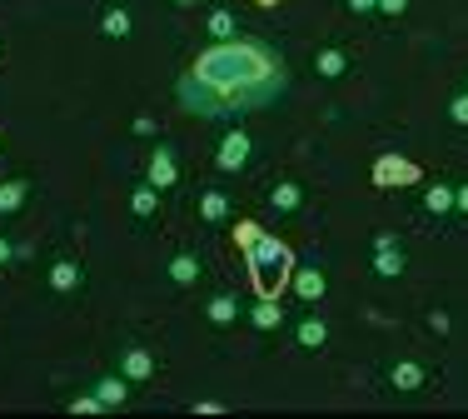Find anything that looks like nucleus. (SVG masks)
I'll list each match as a JSON object with an SVG mask.
<instances>
[{"label":"nucleus","instance_id":"b1692460","mask_svg":"<svg viewBox=\"0 0 468 419\" xmlns=\"http://www.w3.org/2000/svg\"><path fill=\"white\" fill-rule=\"evenodd\" d=\"M448 110H453V120H458V125H468V95H458Z\"/></svg>","mask_w":468,"mask_h":419},{"label":"nucleus","instance_id":"a211bd4d","mask_svg":"<svg viewBox=\"0 0 468 419\" xmlns=\"http://www.w3.org/2000/svg\"><path fill=\"white\" fill-rule=\"evenodd\" d=\"M209 30H214V40H234V20H229L224 11H214V15H209Z\"/></svg>","mask_w":468,"mask_h":419},{"label":"nucleus","instance_id":"393cba45","mask_svg":"<svg viewBox=\"0 0 468 419\" xmlns=\"http://www.w3.org/2000/svg\"><path fill=\"white\" fill-rule=\"evenodd\" d=\"M75 409H80V414H95V409H105V404H100V394H90V399H75Z\"/></svg>","mask_w":468,"mask_h":419},{"label":"nucleus","instance_id":"dca6fc26","mask_svg":"<svg viewBox=\"0 0 468 419\" xmlns=\"http://www.w3.org/2000/svg\"><path fill=\"white\" fill-rule=\"evenodd\" d=\"M299 344L319 349V344H324V325H319V320H304V325H299Z\"/></svg>","mask_w":468,"mask_h":419},{"label":"nucleus","instance_id":"f257e3e1","mask_svg":"<svg viewBox=\"0 0 468 419\" xmlns=\"http://www.w3.org/2000/svg\"><path fill=\"white\" fill-rule=\"evenodd\" d=\"M289 90L284 56L264 40H214L195 70L174 85L180 105L200 120H224V115H245L264 110Z\"/></svg>","mask_w":468,"mask_h":419},{"label":"nucleus","instance_id":"39448f33","mask_svg":"<svg viewBox=\"0 0 468 419\" xmlns=\"http://www.w3.org/2000/svg\"><path fill=\"white\" fill-rule=\"evenodd\" d=\"M95 394H100V404H125V394H130V380H125V375H105V380L95 385Z\"/></svg>","mask_w":468,"mask_h":419},{"label":"nucleus","instance_id":"20e7f679","mask_svg":"<svg viewBox=\"0 0 468 419\" xmlns=\"http://www.w3.org/2000/svg\"><path fill=\"white\" fill-rule=\"evenodd\" d=\"M245 160H249V135L234 130V135L219 145V170H245Z\"/></svg>","mask_w":468,"mask_h":419},{"label":"nucleus","instance_id":"0eeeda50","mask_svg":"<svg viewBox=\"0 0 468 419\" xmlns=\"http://www.w3.org/2000/svg\"><path fill=\"white\" fill-rule=\"evenodd\" d=\"M50 285L60 290V295H65V290H75V285H80V270H75V259H60V265L50 270Z\"/></svg>","mask_w":468,"mask_h":419},{"label":"nucleus","instance_id":"412c9836","mask_svg":"<svg viewBox=\"0 0 468 419\" xmlns=\"http://www.w3.org/2000/svg\"><path fill=\"white\" fill-rule=\"evenodd\" d=\"M389 175H394V185H398V180H408L414 170H408V165H398V160H384V165H379V180L389 185Z\"/></svg>","mask_w":468,"mask_h":419},{"label":"nucleus","instance_id":"7ed1b4c3","mask_svg":"<svg viewBox=\"0 0 468 419\" xmlns=\"http://www.w3.org/2000/svg\"><path fill=\"white\" fill-rule=\"evenodd\" d=\"M120 375H125L130 385H145V380L155 375V354H150V349H125V354H120Z\"/></svg>","mask_w":468,"mask_h":419},{"label":"nucleus","instance_id":"4468645a","mask_svg":"<svg viewBox=\"0 0 468 419\" xmlns=\"http://www.w3.org/2000/svg\"><path fill=\"white\" fill-rule=\"evenodd\" d=\"M200 210H204V220H209V225H219V220H224V215H229V205H224V195H219V190H209V195H204V205H200Z\"/></svg>","mask_w":468,"mask_h":419},{"label":"nucleus","instance_id":"f03ea898","mask_svg":"<svg viewBox=\"0 0 468 419\" xmlns=\"http://www.w3.org/2000/svg\"><path fill=\"white\" fill-rule=\"evenodd\" d=\"M249 275H254V290L259 295H279V285L289 280V250L279 240L254 235L249 240Z\"/></svg>","mask_w":468,"mask_h":419},{"label":"nucleus","instance_id":"c756f323","mask_svg":"<svg viewBox=\"0 0 468 419\" xmlns=\"http://www.w3.org/2000/svg\"><path fill=\"white\" fill-rule=\"evenodd\" d=\"M180 6H190V0H180Z\"/></svg>","mask_w":468,"mask_h":419},{"label":"nucleus","instance_id":"6ab92c4d","mask_svg":"<svg viewBox=\"0 0 468 419\" xmlns=\"http://www.w3.org/2000/svg\"><path fill=\"white\" fill-rule=\"evenodd\" d=\"M299 205V185H279L274 190V210H294Z\"/></svg>","mask_w":468,"mask_h":419},{"label":"nucleus","instance_id":"a878e982","mask_svg":"<svg viewBox=\"0 0 468 419\" xmlns=\"http://www.w3.org/2000/svg\"><path fill=\"white\" fill-rule=\"evenodd\" d=\"M403 6H408V0H379V11H384V15H398Z\"/></svg>","mask_w":468,"mask_h":419},{"label":"nucleus","instance_id":"4be33fe9","mask_svg":"<svg viewBox=\"0 0 468 419\" xmlns=\"http://www.w3.org/2000/svg\"><path fill=\"white\" fill-rule=\"evenodd\" d=\"M105 30H110V35H125V30H130V15H125V11H110V15H105Z\"/></svg>","mask_w":468,"mask_h":419},{"label":"nucleus","instance_id":"9b49d317","mask_svg":"<svg viewBox=\"0 0 468 419\" xmlns=\"http://www.w3.org/2000/svg\"><path fill=\"white\" fill-rule=\"evenodd\" d=\"M394 385H398V389H419V385H424V370L403 359V364H394Z\"/></svg>","mask_w":468,"mask_h":419},{"label":"nucleus","instance_id":"1a4fd4ad","mask_svg":"<svg viewBox=\"0 0 468 419\" xmlns=\"http://www.w3.org/2000/svg\"><path fill=\"white\" fill-rule=\"evenodd\" d=\"M25 190H30V180H11V185H0V215H11V210L25 200Z\"/></svg>","mask_w":468,"mask_h":419},{"label":"nucleus","instance_id":"9d476101","mask_svg":"<svg viewBox=\"0 0 468 419\" xmlns=\"http://www.w3.org/2000/svg\"><path fill=\"white\" fill-rule=\"evenodd\" d=\"M294 290H299L304 299H319V295H324V275H319V270H299V275H294Z\"/></svg>","mask_w":468,"mask_h":419},{"label":"nucleus","instance_id":"f8f14e48","mask_svg":"<svg viewBox=\"0 0 468 419\" xmlns=\"http://www.w3.org/2000/svg\"><path fill=\"white\" fill-rule=\"evenodd\" d=\"M374 265H379V275H398L403 259H398V250H394L389 240H379V259H374Z\"/></svg>","mask_w":468,"mask_h":419},{"label":"nucleus","instance_id":"aec40b11","mask_svg":"<svg viewBox=\"0 0 468 419\" xmlns=\"http://www.w3.org/2000/svg\"><path fill=\"white\" fill-rule=\"evenodd\" d=\"M453 205V190H443V185H434L429 190V210H434V215H443V210Z\"/></svg>","mask_w":468,"mask_h":419},{"label":"nucleus","instance_id":"bb28decb","mask_svg":"<svg viewBox=\"0 0 468 419\" xmlns=\"http://www.w3.org/2000/svg\"><path fill=\"white\" fill-rule=\"evenodd\" d=\"M349 6H354V11H374V6H379V0H349Z\"/></svg>","mask_w":468,"mask_h":419},{"label":"nucleus","instance_id":"423d86ee","mask_svg":"<svg viewBox=\"0 0 468 419\" xmlns=\"http://www.w3.org/2000/svg\"><path fill=\"white\" fill-rule=\"evenodd\" d=\"M169 280H174V285H195V280H200L195 254H174V259H169Z\"/></svg>","mask_w":468,"mask_h":419},{"label":"nucleus","instance_id":"f3484780","mask_svg":"<svg viewBox=\"0 0 468 419\" xmlns=\"http://www.w3.org/2000/svg\"><path fill=\"white\" fill-rule=\"evenodd\" d=\"M344 65H349L344 50H324V56H319V70H324V75H344Z\"/></svg>","mask_w":468,"mask_h":419},{"label":"nucleus","instance_id":"c85d7f7f","mask_svg":"<svg viewBox=\"0 0 468 419\" xmlns=\"http://www.w3.org/2000/svg\"><path fill=\"white\" fill-rule=\"evenodd\" d=\"M11 254H15V250H11L6 240H0V265H6V259H11Z\"/></svg>","mask_w":468,"mask_h":419},{"label":"nucleus","instance_id":"5701e85b","mask_svg":"<svg viewBox=\"0 0 468 419\" xmlns=\"http://www.w3.org/2000/svg\"><path fill=\"white\" fill-rule=\"evenodd\" d=\"M135 215H155V190H135Z\"/></svg>","mask_w":468,"mask_h":419},{"label":"nucleus","instance_id":"cd10ccee","mask_svg":"<svg viewBox=\"0 0 468 419\" xmlns=\"http://www.w3.org/2000/svg\"><path fill=\"white\" fill-rule=\"evenodd\" d=\"M453 205H458V210H468V185H463V190L453 195Z\"/></svg>","mask_w":468,"mask_h":419},{"label":"nucleus","instance_id":"ddd939ff","mask_svg":"<svg viewBox=\"0 0 468 419\" xmlns=\"http://www.w3.org/2000/svg\"><path fill=\"white\" fill-rule=\"evenodd\" d=\"M254 325H259V330H274V325H279V304H274V295H259V309H254Z\"/></svg>","mask_w":468,"mask_h":419},{"label":"nucleus","instance_id":"6e6552de","mask_svg":"<svg viewBox=\"0 0 468 419\" xmlns=\"http://www.w3.org/2000/svg\"><path fill=\"white\" fill-rule=\"evenodd\" d=\"M150 180H155V185H174V155H169V150H155Z\"/></svg>","mask_w":468,"mask_h":419},{"label":"nucleus","instance_id":"2eb2a0df","mask_svg":"<svg viewBox=\"0 0 468 419\" xmlns=\"http://www.w3.org/2000/svg\"><path fill=\"white\" fill-rule=\"evenodd\" d=\"M209 320H214V325H229V320H234V299H229V295H214V299H209Z\"/></svg>","mask_w":468,"mask_h":419}]
</instances>
